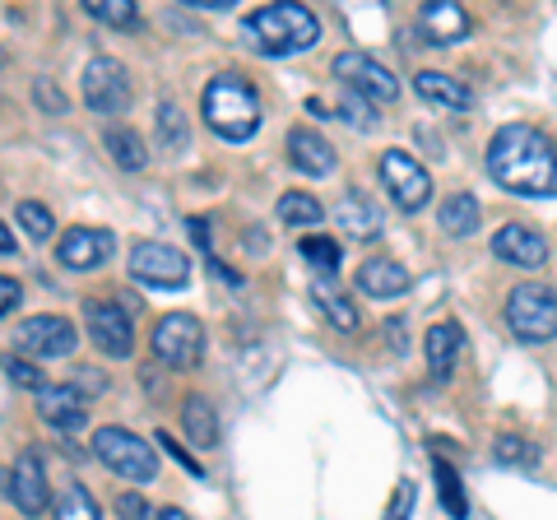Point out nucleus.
<instances>
[{"label": "nucleus", "mask_w": 557, "mask_h": 520, "mask_svg": "<svg viewBox=\"0 0 557 520\" xmlns=\"http://www.w3.org/2000/svg\"><path fill=\"white\" fill-rule=\"evenodd\" d=\"M116 511H121V520H139V516L149 511V502L139 497V493H121L116 497Z\"/></svg>", "instance_id": "nucleus-38"}, {"label": "nucleus", "mask_w": 557, "mask_h": 520, "mask_svg": "<svg viewBox=\"0 0 557 520\" xmlns=\"http://www.w3.org/2000/svg\"><path fill=\"white\" fill-rule=\"evenodd\" d=\"M159 149L163 153H186V145H190V131H186V116H182V108L177 102H159Z\"/></svg>", "instance_id": "nucleus-27"}, {"label": "nucleus", "mask_w": 557, "mask_h": 520, "mask_svg": "<svg viewBox=\"0 0 557 520\" xmlns=\"http://www.w3.org/2000/svg\"><path fill=\"white\" fill-rule=\"evenodd\" d=\"M14 219H20V228H24L33 242L51 237V228H57L51 210H47V205H38V200H20V205H14Z\"/></svg>", "instance_id": "nucleus-32"}, {"label": "nucleus", "mask_w": 557, "mask_h": 520, "mask_svg": "<svg viewBox=\"0 0 557 520\" xmlns=\"http://www.w3.org/2000/svg\"><path fill=\"white\" fill-rule=\"evenodd\" d=\"M75 386H79L84 395H89V391H102L108 381H102V372H75Z\"/></svg>", "instance_id": "nucleus-42"}, {"label": "nucleus", "mask_w": 557, "mask_h": 520, "mask_svg": "<svg viewBox=\"0 0 557 520\" xmlns=\"http://www.w3.org/2000/svg\"><path fill=\"white\" fill-rule=\"evenodd\" d=\"M507 325L525 344L557 339V293L548 284H516L507 293Z\"/></svg>", "instance_id": "nucleus-4"}, {"label": "nucleus", "mask_w": 557, "mask_h": 520, "mask_svg": "<svg viewBox=\"0 0 557 520\" xmlns=\"http://www.w3.org/2000/svg\"><path fill=\"white\" fill-rule=\"evenodd\" d=\"M75 344H79V335L65 317H28V321H20V331H14V349L28 358H70Z\"/></svg>", "instance_id": "nucleus-12"}, {"label": "nucleus", "mask_w": 557, "mask_h": 520, "mask_svg": "<svg viewBox=\"0 0 557 520\" xmlns=\"http://www.w3.org/2000/svg\"><path fill=\"white\" fill-rule=\"evenodd\" d=\"M423 28H428L432 47H456V42H465V33H469V14H465V5H456V0H428L423 5Z\"/></svg>", "instance_id": "nucleus-21"}, {"label": "nucleus", "mask_w": 557, "mask_h": 520, "mask_svg": "<svg viewBox=\"0 0 557 520\" xmlns=\"http://www.w3.org/2000/svg\"><path fill=\"white\" fill-rule=\"evenodd\" d=\"M413 516V483L405 479L395 488V502H391V511H386V520H409Z\"/></svg>", "instance_id": "nucleus-37"}, {"label": "nucleus", "mask_w": 557, "mask_h": 520, "mask_svg": "<svg viewBox=\"0 0 557 520\" xmlns=\"http://www.w3.org/2000/svg\"><path fill=\"white\" fill-rule=\"evenodd\" d=\"M437 470V493H442V507H446V516L450 520H465L469 516V502H465V493H460V479H456V470H450L446 460H437L432 465Z\"/></svg>", "instance_id": "nucleus-31"}, {"label": "nucleus", "mask_w": 557, "mask_h": 520, "mask_svg": "<svg viewBox=\"0 0 557 520\" xmlns=\"http://www.w3.org/2000/svg\"><path fill=\"white\" fill-rule=\"evenodd\" d=\"M10 251H14V233L0 223V256H10Z\"/></svg>", "instance_id": "nucleus-43"}, {"label": "nucleus", "mask_w": 557, "mask_h": 520, "mask_svg": "<svg viewBox=\"0 0 557 520\" xmlns=\"http://www.w3.org/2000/svg\"><path fill=\"white\" fill-rule=\"evenodd\" d=\"M242 38H247L260 57H293V51H307L321 38V20L307 5H260L256 14L242 20Z\"/></svg>", "instance_id": "nucleus-2"}, {"label": "nucleus", "mask_w": 557, "mask_h": 520, "mask_svg": "<svg viewBox=\"0 0 557 520\" xmlns=\"http://www.w3.org/2000/svg\"><path fill=\"white\" fill-rule=\"evenodd\" d=\"M302 256L311 260V270H321V274H335L339 270V247L330 237H321V233H307L302 237Z\"/></svg>", "instance_id": "nucleus-33"}, {"label": "nucleus", "mask_w": 557, "mask_h": 520, "mask_svg": "<svg viewBox=\"0 0 557 520\" xmlns=\"http://www.w3.org/2000/svg\"><path fill=\"white\" fill-rule=\"evenodd\" d=\"M288 163L298 172H307V177H330L335 163H339V153H335V145H330L325 135H317L311 126H293L288 131Z\"/></svg>", "instance_id": "nucleus-16"}, {"label": "nucleus", "mask_w": 557, "mask_h": 520, "mask_svg": "<svg viewBox=\"0 0 557 520\" xmlns=\"http://www.w3.org/2000/svg\"><path fill=\"white\" fill-rule=\"evenodd\" d=\"M487 177L511 196H557V145L534 126H502L487 140Z\"/></svg>", "instance_id": "nucleus-1"}, {"label": "nucleus", "mask_w": 557, "mask_h": 520, "mask_svg": "<svg viewBox=\"0 0 557 520\" xmlns=\"http://www.w3.org/2000/svg\"><path fill=\"white\" fill-rule=\"evenodd\" d=\"M112 251H116V237L108 228H70L57 247V260L65 270H98L112 260Z\"/></svg>", "instance_id": "nucleus-13"}, {"label": "nucleus", "mask_w": 557, "mask_h": 520, "mask_svg": "<svg viewBox=\"0 0 557 520\" xmlns=\"http://www.w3.org/2000/svg\"><path fill=\"white\" fill-rule=\"evenodd\" d=\"M153 354H159L168 368H200L205 358V325L190 317V311H172L153 325Z\"/></svg>", "instance_id": "nucleus-8"}, {"label": "nucleus", "mask_w": 557, "mask_h": 520, "mask_svg": "<svg viewBox=\"0 0 557 520\" xmlns=\"http://www.w3.org/2000/svg\"><path fill=\"white\" fill-rule=\"evenodd\" d=\"M493 456H497V465H511V470H534L539 446L525 442V437H516V432H502V437L493 442Z\"/></svg>", "instance_id": "nucleus-28"}, {"label": "nucleus", "mask_w": 557, "mask_h": 520, "mask_svg": "<svg viewBox=\"0 0 557 520\" xmlns=\"http://www.w3.org/2000/svg\"><path fill=\"white\" fill-rule=\"evenodd\" d=\"M159 446H163V450H168V456H172V460H177V465H186V470H190V474H205V470H200V465H196V460H190V450H182L177 442H172V437H168V432H159Z\"/></svg>", "instance_id": "nucleus-39"}, {"label": "nucleus", "mask_w": 557, "mask_h": 520, "mask_svg": "<svg viewBox=\"0 0 557 520\" xmlns=\"http://www.w3.org/2000/svg\"><path fill=\"white\" fill-rule=\"evenodd\" d=\"M5 376L14 381V386H24V391H42V372L33 368V362H24V358H5Z\"/></svg>", "instance_id": "nucleus-35"}, {"label": "nucleus", "mask_w": 557, "mask_h": 520, "mask_svg": "<svg viewBox=\"0 0 557 520\" xmlns=\"http://www.w3.org/2000/svg\"><path fill=\"white\" fill-rule=\"evenodd\" d=\"M84 14L98 24H108V28H131L139 20L135 0H84Z\"/></svg>", "instance_id": "nucleus-30"}, {"label": "nucleus", "mask_w": 557, "mask_h": 520, "mask_svg": "<svg viewBox=\"0 0 557 520\" xmlns=\"http://www.w3.org/2000/svg\"><path fill=\"white\" fill-rule=\"evenodd\" d=\"M317 307L325 311V317H330V321H335V325H339V331H358V311H354V307H348V302L339 298V293H335V288H325V284H317Z\"/></svg>", "instance_id": "nucleus-34"}, {"label": "nucleus", "mask_w": 557, "mask_h": 520, "mask_svg": "<svg viewBox=\"0 0 557 520\" xmlns=\"http://www.w3.org/2000/svg\"><path fill=\"white\" fill-rule=\"evenodd\" d=\"M182 428H186V437L196 442L200 450H209L219 442V419H214V405L205 400V395H186V405H182Z\"/></svg>", "instance_id": "nucleus-23"}, {"label": "nucleus", "mask_w": 557, "mask_h": 520, "mask_svg": "<svg viewBox=\"0 0 557 520\" xmlns=\"http://www.w3.org/2000/svg\"><path fill=\"white\" fill-rule=\"evenodd\" d=\"M14 302H20V284H14V280H5V274H0V317H5V311H10Z\"/></svg>", "instance_id": "nucleus-41"}, {"label": "nucleus", "mask_w": 557, "mask_h": 520, "mask_svg": "<svg viewBox=\"0 0 557 520\" xmlns=\"http://www.w3.org/2000/svg\"><path fill=\"white\" fill-rule=\"evenodd\" d=\"M57 520H102V507L94 502V493H89V488L70 483V488L57 497Z\"/></svg>", "instance_id": "nucleus-29"}, {"label": "nucleus", "mask_w": 557, "mask_h": 520, "mask_svg": "<svg viewBox=\"0 0 557 520\" xmlns=\"http://www.w3.org/2000/svg\"><path fill=\"white\" fill-rule=\"evenodd\" d=\"M376 172H381V186L391 190V200L399 205L405 214H418L428 205V196H432V177H428V168L413 159V153H405V149H386L381 153V163H376Z\"/></svg>", "instance_id": "nucleus-6"}, {"label": "nucleus", "mask_w": 557, "mask_h": 520, "mask_svg": "<svg viewBox=\"0 0 557 520\" xmlns=\"http://www.w3.org/2000/svg\"><path fill=\"white\" fill-rule=\"evenodd\" d=\"M479 214H483L479 200L469 196V190H456V196H446L437 223H442L450 237H469V233H479Z\"/></svg>", "instance_id": "nucleus-25"}, {"label": "nucleus", "mask_w": 557, "mask_h": 520, "mask_svg": "<svg viewBox=\"0 0 557 520\" xmlns=\"http://www.w3.org/2000/svg\"><path fill=\"white\" fill-rule=\"evenodd\" d=\"M94 456L108 465L116 479H131V483H149L153 474H159V456L149 450V442H139L126 428H98L94 432Z\"/></svg>", "instance_id": "nucleus-5"}, {"label": "nucleus", "mask_w": 557, "mask_h": 520, "mask_svg": "<svg viewBox=\"0 0 557 520\" xmlns=\"http://www.w3.org/2000/svg\"><path fill=\"white\" fill-rule=\"evenodd\" d=\"M38 413L42 423H51L57 432H75L84 428V413H89V400H84V391L70 381V386H42L38 391Z\"/></svg>", "instance_id": "nucleus-17"}, {"label": "nucleus", "mask_w": 557, "mask_h": 520, "mask_svg": "<svg viewBox=\"0 0 557 520\" xmlns=\"http://www.w3.org/2000/svg\"><path fill=\"white\" fill-rule=\"evenodd\" d=\"M413 94L432 102V108H446V112H469L474 108V94L465 89V79L446 75V71H418L413 75Z\"/></svg>", "instance_id": "nucleus-18"}, {"label": "nucleus", "mask_w": 557, "mask_h": 520, "mask_svg": "<svg viewBox=\"0 0 557 520\" xmlns=\"http://www.w3.org/2000/svg\"><path fill=\"white\" fill-rule=\"evenodd\" d=\"M102 149L112 153L116 168L126 172H145L149 168V153H145V140L131 131V126H108V135H102Z\"/></svg>", "instance_id": "nucleus-24"}, {"label": "nucleus", "mask_w": 557, "mask_h": 520, "mask_svg": "<svg viewBox=\"0 0 557 520\" xmlns=\"http://www.w3.org/2000/svg\"><path fill=\"white\" fill-rule=\"evenodd\" d=\"M163 520H190L186 511H177V507H163Z\"/></svg>", "instance_id": "nucleus-44"}, {"label": "nucleus", "mask_w": 557, "mask_h": 520, "mask_svg": "<svg viewBox=\"0 0 557 520\" xmlns=\"http://www.w3.org/2000/svg\"><path fill=\"white\" fill-rule=\"evenodd\" d=\"M0 61H5V51H0Z\"/></svg>", "instance_id": "nucleus-45"}, {"label": "nucleus", "mask_w": 557, "mask_h": 520, "mask_svg": "<svg viewBox=\"0 0 557 520\" xmlns=\"http://www.w3.org/2000/svg\"><path fill=\"white\" fill-rule=\"evenodd\" d=\"M84 325H89L94 344L108 358H131V349H135V325L126 317V307H116L108 298H89V302H84Z\"/></svg>", "instance_id": "nucleus-11"}, {"label": "nucleus", "mask_w": 557, "mask_h": 520, "mask_svg": "<svg viewBox=\"0 0 557 520\" xmlns=\"http://www.w3.org/2000/svg\"><path fill=\"white\" fill-rule=\"evenodd\" d=\"M330 71H335V79L348 94H358L368 102H395L399 98V79L376 57H368V51H339V57L330 61Z\"/></svg>", "instance_id": "nucleus-7"}, {"label": "nucleus", "mask_w": 557, "mask_h": 520, "mask_svg": "<svg viewBox=\"0 0 557 520\" xmlns=\"http://www.w3.org/2000/svg\"><path fill=\"white\" fill-rule=\"evenodd\" d=\"M339 112H344V121H358V126H372V116H368V108L358 102V94L354 98H344L339 102Z\"/></svg>", "instance_id": "nucleus-40"}, {"label": "nucleus", "mask_w": 557, "mask_h": 520, "mask_svg": "<svg viewBox=\"0 0 557 520\" xmlns=\"http://www.w3.org/2000/svg\"><path fill=\"white\" fill-rule=\"evenodd\" d=\"M358 288L368 293V298L391 302V298H399V293L409 288V270L399 265V260H391V256L362 260V265H358Z\"/></svg>", "instance_id": "nucleus-20"}, {"label": "nucleus", "mask_w": 557, "mask_h": 520, "mask_svg": "<svg viewBox=\"0 0 557 520\" xmlns=\"http://www.w3.org/2000/svg\"><path fill=\"white\" fill-rule=\"evenodd\" d=\"M321 200L307 196V190H288V196H278V223H288V228H317L321 223Z\"/></svg>", "instance_id": "nucleus-26"}, {"label": "nucleus", "mask_w": 557, "mask_h": 520, "mask_svg": "<svg viewBox=\"0 0 557 520\" xmlns=\"http://www.w3.org/2000/svg\"><path fill=\"white\" fill-rule=\"evenodd\" d=\"M131 274L149 288H182L190 280V260L177 247H168V242H135Z\"/></svg>", "instance_id": "nucleus-10"}, {"label": "nucleus", "mask_w": 557, "mask_h": 520, "mask_svg": "<svg viewBox=\"0 0 557 520\" xmlns=\"http://www.w3.org/2000/svg\"><path fill=\"white\" fill-rule=\"evenodd\" d=\"M335 219H339V228H344L348 237L372 242V237L381 233V210H376V205H368L362 196H344V200L335 205Z\"/></svg>", "instance_id": "nucleus-22"}, {"label": "nucleus", "mask_w": 557, "mask_h": 520, "mask_svg": "<svg viewBox=\"0 0 557 520\" xmlns=\"http://www.w3.org/2000/svg\"><path fill=\"white\" fill-rule=\"evenodd\" d=\"M84 102L98 116H121L131 108V75L116 57H94L84 65Z\"/></svg>", "instance_id": "nucleus-9"}, {"label": "nucleus", "mask_w": 557, "mask_h": 520, "mask_svg": "<svg viewBox=\"0 0 557 520\" xmlns=\"http://www.w3.org/2000/svg\"><path fill=\"white\" fill-rule=\"evenodd\" d=\"M10 497H14V507H20L24 516H42L47 511V502H51V493H47V474H42V456L38 450H24L20 460H14V470H10Z\"/></svg>", "instance_id": "nucleus-15"}, {"label": "nucleus", "mask_w": 557, "mask_h": 520, "mask_svg": "<svg viewBox=\"0 0 557 520\" xmlns=\"http://www.w3.org/2000/svg\"><path fill=\"white\" fill-rule=\"evenodd\" d=\"M465 349V335L456 321H437L423 339V358H428V372L432 381H450V372H456V358Z\"/></svg>", "instance_id": "nucleus-19"}, {"label": "nucleus", "mask_w": 557, "mask_h": 520, "mask_svg": "<svg viewBox=\"0 0 557 520\" xmlns=\"http://www.w3.org/2000/svg\"><path fill=\"white\" fill-rule=\"evenodd\" d=\"M200 112H205V126L223 135V140H251V135L260 131V98L247 79H237V75H219V79H209L205 84V94H200Z\"/></svg>", "instance_id": "nucleus-3"}, {"label": "nucleus", "mask_w": 557, "mask_h": 520, "mask_svg": "<svg viewBox=\"0 0 557 520\" xmlns=\"http://www.w3.org/2000/svg\"><path fill=\"white\" fill-rule=\"evenodd\" d=\"M33 98H38V108H47V112H65V94L51 79H33Z\"/></svg>", "instance_id": "nucleus-36"}, {"label": "nucleus", "mask_w": 557, "mask_h": 520, "mask_svg": "<svg viewBox=\"0 0 557 520\" xmlns=\"http://www.w3.org/2000/svg\"><path fill=\"white\" fill-rule=\"evenodd\" d=\"M493 256L507 260L516 270H539L548 256V242L539 228H530V223H507V228L493 233Z\"/></svg>", "instance_id": "nucleus-14"}]
</instances>
